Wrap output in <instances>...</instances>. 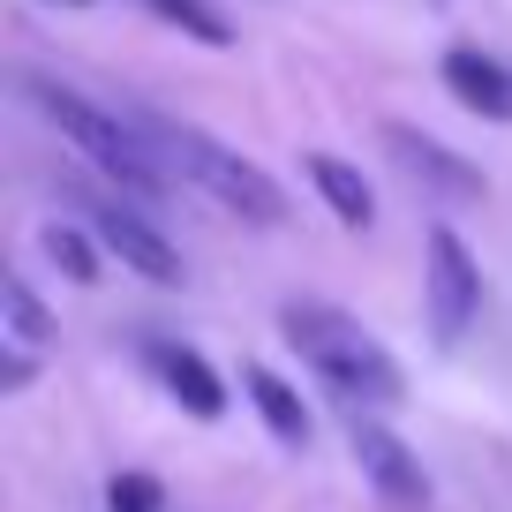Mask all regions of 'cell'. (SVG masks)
Here are the masks:
<instances>
[{"label": "cell", "instance_id": "obj_1", "mask_svg": "<svg viewBox=\"0 0 512 512\" xmlns=\"http://www.w3.org/2000/svg\"><path fill=\"white\" fill-rule=\"evenodd\" d=\"M279 332H287V347L302 354L347 407H400L407 400V377H400V362H392V347H384L362 317H347V309L287 302L279 309Z\"/></svg>", "mask_w": 512, "mask_h": 512}, {"label": "cell", "instance_id": "obj_2", "mask_svg": "<svg viewBox=\"0 0 512 512\" xmlns=\"http://www.w3.org/2000/svg\"><path fill=\"white\" fill-rule=\"evenodd\" d=\"M136 128L151 136V151L166 159V174H181L189 189H204L211 204L234 211L241 226H287V189H279L256 159L211 144L204 128H174V121H151V113H136Z\"/></svg>", "mask_w": 512, "mask_h": 512}, {"label": "cell", "instance_id": "obj_3", "mask_svg": "<svg viewBox=\"0 0 512 512\" xmlns=\"http://www.w3.org/2000/svg\"><path fill=\"white\" fill-rule=\"evenodd\" d=\"M23 98H31V106L61 128V136L98 166V174L121 181V189H136V196H159V189H166V159L151 151L144 128L121 121L113 106H98V98L68 91V83H53V76H23Z\"/></svg>", "mask_w": 512, "mask_h": 512}, {"label": "cell", "instance_id": "obj_4", "mask_svg": "<svg viewBox=\"0 0 512 512\" xmlns=\"http://www.w3.org/2000/svg\"><path fill=\"white\" fill-rule=\"evenodd\" d=\"M422 302H430L437 347H460V332L482 309V264L467 256V241L452 234V226H430V279H422Z\"/></svg>", "mask_w": 512, "mask_h": 512}, {"label": "cell", "instance_id": "obj_5", "mask_svg": "<svg viewBox=\"0 0 512 512\" xmlns=\"http://www.w3.org/2000/svg\"><path fill=\"white\" fill-rule=\"evenodd\" d=\"M83 204H91V234H98V249H106V256H121L128 272L159 279V287H174V279H181V249L136 204H121V196H83Z\"/></svg>", "mask_w": 512, "mask_h": 512}, {"label": "cell", "instance_id": "obj_6", "mask_svg": "<svg viewBox=\"0 0 512 512\" xmlns=\"http://www.w3.org/2000/svg\"><path fill=\"white\" fill-rule=\"evenodd\" d=\"M347 445H354V460H362V475H369L377 497H392V505H430V467L384 430L377 415H347Z\"/></svg>", "mask_w": 512, "mask_h": 512}, {"label": "cell", "instance_id": "obj_7", "mask_svg": "<svg viewBox=\"0 0 512 512\" xmlns=\"http://www.w3.org/2000/svg\"><path fill=\"white\" fill-rule=\"evenodd\" d=\"M384 151H392L430 196H445V204H482V174L452 144H437V136H422V128H407V121H384Z\"/></svg>", "mask_w": 512, "mask_h": 512}, {"label": "cell", "instance_id": "obj_8", "mask_svg": "<svg viewBox=\"0 0 512 512\" xmlns=\"http://www.w3.org/2000/svg\"><path fill=\"white\" fill-rule=\"evenodd\" d=\"M302 181L332 204L339 226H354V234L377 226V189H369V174L354 159H339V151H302Z\"/></svg>", "mask_w": 512, "mask_h": 512}, {"label": "cell", "instance_id": "obj_9", "mask_svg": "<svg viewBox=\"0 0 512 512\" xmlns=\"http://www.w3.org/2000/svg\"><path fill=\"white\" fill-rule=\"evenodd\" d=\"M445 91L460 98L467 113H482V121H512V76L490 61V53H475V46H445Z\"/></svg>", "mask_w": 512, "mask_h": 512}, {"label": "cell", "instance_id": "obj_10", "mask_svg": "<svg viewBox=\"0 0 512 512\" xmlns=\"http://www.w3.org/2000/svg\"><path fill=\"white\" fill-rule=\"evenodd\" d=\"M241 392H249V407L264 415V430H272L279 445H309V437H317V422H309L302 392H294V384L279 377V369L249 362V369H241Z\"/></svg>", "mask_w": 512, "mask_h": 512}, {"label": "cell", "instance_id": "obj_11", "mask_svg": "<svg viewBox=\"0 0 512 512\" xmlns=\"http://www.w3.org/2000/svg\"><path fill=\"white\" fill-rule=\"evenodd\" d=\"M159 384L181 400V415H196V422L226 415V384H219V369H211L196 347H159Z\"/></svg>", "mask_w": 512, "mask_h": 512}, {"label": "cell", "instance_id": "obj_12", "mask_svg": "<svg viewBox=\"0 0 512 512\" xmlns=\"http://www.w3.org/2000/svg\"><path fill=\"white\" fill-rule=\"evenodd\" d=\"M0 339H8V354H46V339H53V317H46V302L31 294V279H0Z\"/></svg>", "mask_w": 512, "mask_h": 512}, {"label": "cell", "instance_id": "obj_13", "mask_svg": "<svg viewBox=\"0 0 512 512\" xmlns=\"http://www.w3.org/2000/svg\"><path fill=\"white\" fill-rule=\"evenodd\" d=\"M38 249H46V264H53L61 279H76V287H98V241L83 234V226H68V219L38 226Z\"/></svg>", "mask_w": 512, "mask_h": 512}, {"label": "cell", "instance_id": "obj_14", "mask_svg": "<svg viewBox=\"0 0 512 512\" xmlns=\"http://www.w3.org/2000/svg\"><path fill=\"white\" fill-rule=\"evenodd\" d=\"M151 16H166L181 38H196V46H234V23L211 8V0H144Z\"/></svg>", "mask_w": 512, "mask_h": 512}, {"label": "cell", "instance_id": "obj_15", "mask_svg": "<svg viewBox=\"0 0 512 512\" xmlns=\"http://www.w3.org/2000/svg\"><path fill=\"white\" fill-rule=\"evenodd\" d=\"M159 505H166V482L144 475V467H121L106 482V512H159Z\"/></svg>", "mask_w": 512, "mask_h": 512}, {"label": "cell", "instance_id": "obj_16", "mask_svg": "<svg viewBox=\"0 0 512 512\" xmlns=\"http://www.w3.org/2000/svg\"><path fill=\"white\" fill-rule=\"evenodd\" d=\"M68 8H83V0H68Z\"/></svg>", "mask_w": 512, "mask_h": 512}]
</instances>
